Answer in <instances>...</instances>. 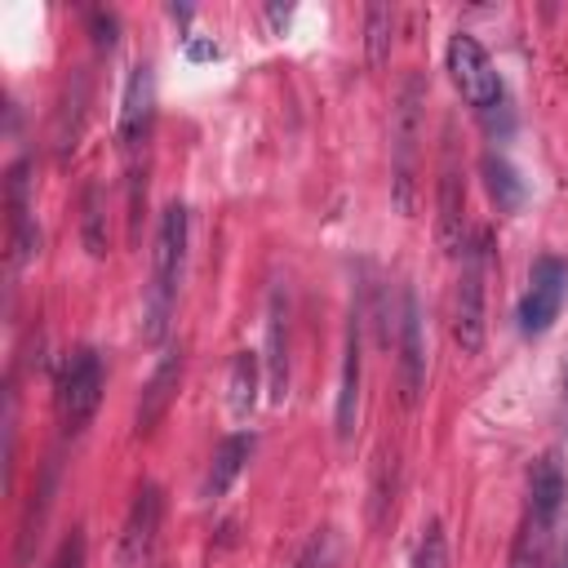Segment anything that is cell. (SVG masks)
Returning <instances> with one entry per match:
<instances>
[{
  "mask_svg": "<svg viewBox=\"0 0 568 568\" xmlns=\"http://www.w3.org/2000/svg\"><path fill=\"white\" fill-rule=\"evenodd\" d=\"M182 257H186V204H169L160 213L155 226V248H151V293H146V342H160L173 315V297H178V275H182Z\"/></svg>",
  "mask_w": 568,
  "mask_h": 568,
  "instance_id": "1",
  "label": "cell"
},
{
  "mask_svg": "<svg viewBox=\"0 0 568 568\" xmlns=\"http://www.w3.org/2000/svg\"><path fill=\"white\" fill-rule=\"evenodd\" d=\"M462 280H457V297H453V342L466 355H479L484 346V275H488V240L479 235L475 244H466L462 253Z\"/></svg>",
  "mask_w": 568,
  "mask_h": 568,
  "instance_id": "2",
  "label": "cell"
},
{
  "mask_svg": "<svg viewBox=\"0 0 568 568\" xmlns=\"http://www.w3.org/2000/svg\"><path fill=\"white\" fill-rule=\"evenodd\" d=\"M417 129H422V80L408 75L395 111V178H390V200L399 213L417 209Z\"/></svg>",
  "mask_w": 568,
  "mask_h": 568,
  "instance_id": "3",
  "label": "cell"
},
{
  "mask_svg": "<svg viewBox=\"0 0 568 568\" xmlns=\"http://www.w3.org/2000/svg\"><path fill=\"white\" fill-rule=\"evenodd\" d=\"M564 302H568V262L546 253V257L532 262L528 293L519 297V311H515L519 333H524V337H541V333L559 320Z\"/></svg>",
  "mask_w": 568,
  "mask_h": 568,
  "instance_id": "4",
  "label": "cell"
},
{
  "mask_svg": "<svg viewBox=\"0 0 568 568\" xmlns=\"http://www.w3.org/2000/svg\"><path fill=\"white\" fill-rule=\"evenodd\" d=\"M448 75H453L457 93H462L475 111H493V106L501 102V75H497V67H493L488 49H484L475 36H466V31H457V36L448 40Z\"/></svg>",
  "mask_w": 568,
  "mask_h": 568,
  "instance_id": "5",
  "label": "cell"
},
{
  "mask_svg": "<svg viewBox=\"0 0 568 568\" xmlns=\"http://www.w3.org/2000/svg\"><path fill=\"white\" fill-rule=\"evenodd\" d=\"M102 399V359L93 351H75L58 377V417L67 430H84Z\"/></svg>",
  "mask_w": 568,
  "mask_h": 568,
  "instance_id": "6",
  "label": "cell"
},
{
  "mask_svg": "<svg viewBox=\"0 0 568 568\" xmlns=\"http://www.w3.org/2000/svg\"><path fill=\"white\" fill-rule=\"evenodd\" d=\"M399 382H404V404H417L426 386V342H422V306L408 288L399 297Z\"/></svg>",
  "mask_w": 568,
  "mask_h": 568,
  "instance_id": "7",
  "label": "cell"
},
{
  "mask_svg": "<svg viewBox=\"0 0 568 568\" xmlns=\"http://www.w3.org/2000/svg\"><path fill=\"white\" fill-rule=\"evenodd\" d=\"M151 120H155V75L146 62H138L124 80V98H120V142L133 151L146 142L151 133Z\"/></svg>",
  "mask_w": 568,
  "mask_h": 568,
  "instance_id": "8",
  "label": "cell"
},
{
  "mask_svg": "<svg viewBox=\"0 0 568 568\" xmlns=\"http://www.w3.org/2000/svg\"><path fill=\"white\" fill-rule=\"evenodd\" d=\"M564 497H568L564 466H559V457H555V453H546V457L532 466V479H528V515H524V524H532V528H546V532H550V524L559 519Z\"/></svg>",
  "mask_w": 568,
  "mask_h": 568,
  "instance_id": "9",
  "label": "cell"
},
{
  "mask_svg": "<svg viewBox=\"0 0 568 568\" xmlns=\"http://www.w3.org/2000/svg\"><path fill=\"white\" fill-rule=\"evenodd\" d=\"M9 235H13V262L27 266L40 253V231L31 222V178H27V160H18L9 169Z\"/></svg>",
  "mask_w": 568,
  "mask_h": 568,
  "instance_id": "10",
  "label": "cell"
},
{
  "mask_svg": "<svg viewBox=\"0 0 568 568\" xmlns=\"http://www.w3.org/2000/svg\"><path fill=\"white\" fill-rule=\"evenodd\" d=\"M160 515H164V497L155 484H142L133 506H129V519H124V537H120V555L124 564H138L146 559L151 541H155V528H160Z\"/></svg>",
  "mask_w": 568,
  "mask_h": 568,
  "instance_id": "11",
  "label": "cell"
},
{
  "mask_svg": "<svg viewBox=\"0 0 568 568\" xmlns=\"http://www.w3.org/2000/svg\"><path fill=\"white\" fill-rule=\"evenodd\" d=\"M359 377H364V355H359V320L351 315L346 328V346H342V382H337V439L355 435V417H359Z\"/></svg>",
  "mask_w": 568,
  "mask_h": 568,
  "instance_id": "12",
  "label": "cell"
},
{
  "mask_svg": "<svg viewBox=\"0 0 568 568\" xmlns=\"http://www.w3.org/2000/svg\"><path fill=\"white\" fill-rule=\"evenodd\" d=\"M178 382H182V351H164L160 364H155V373H151L146 386H142V404H138V417H133L138 435H146V430L169 413V404H173V395H178Z\"/></svg>",
  "mask_w": 568,
  "mask_h": 568,
  "instance_id": "13",
  "label": "cell"
},
{
  "mask_svg": "<svg viewBox=\"0 0 568 568\" xmlns=\"http://www.w3.org/2000/svg\"><path fill=\"white\" fill-rule=\"evenodd\" d=\"M288 386V306L284 293H271V311H266V390L271 399H284Z\"/></svg>",
  "mask_w": 568,
  "mask_h": 568,
  "instance_id": "14",
  "label": "cell"
},
{
  "mask_svg": "<svg viewBox=\"0 0 568 568\" xmlns=\"http://www.w3.org/2000/svg\"><path fill=\"white\" fill-rule=\"evenodd\" d=\"M439 244L444 253H466V213H462V173L453 155L439 169Z\"/></svg>",
  "mask_w": 568,
  "mask_h": 568,
  "instance_id": "15",
  "label": "cell"
},
{
  "mask_svg": "<svg viewBox=\"0 0 568 568\" xmlns=\"http://www.w3.org/2000/svg\"><path fill=\"white\" fill-rule=\"evenodd\" d=\"M257 390H262V359H257V351H240V355L231 359V373H226L231 413H235V417H248L253 404H257Z\"/></svg>",
  "mask_w": 568,
  "mask_h": 568,
  "instance_id": "16",
  "label": "cell"
},
{
  "mask_svg": "<svg viewBox=\"0 0 568 568\" xmlns=\"http://www.w3.org/2000/svg\"><path fill=\"white\" fill-rule=\"evenodd\" d=\"M248 453H253V439H248V435L222 439L217 453H213V466H209V475H204V497H222V493L235 484V475L244 470Z\"/></svg>",
  "mask_w": 568,
  "mask_h": 568,
  "instance_id": "17",
  "label": "cell"
},
{
  "mask_svg": "<svg viewBox=\"0 0 568 568\" xmlns=\"http://www.w3.org/2000/svg\"><path fill=\"white\" fill-rule=\"evenodd\" d=\"M479 173H484V186H488V195H493V204L497 209H519L524 204V178L515 173V164L506 160V155H484V164H479Z\"/></svg>",
  "mask_w": 568,
  "mask_h": 568,
  "instance_id": "18",
  "label": "cell"
},
{
  "mask_svg": "<svg viewBox=\"0 0 568 568\" xmlns=\"http://www.w3.org/2000/svg\"><path fill=\"white\" fill-rule=\"evenodd\" d=\"M395 40V9L390 4H368L364 9V58L368 67H386Z\"/></svg>",
  "mask_w": 568,
  "mask_h": 568,
  "instance_id": "19",
  "label": "cell"
},
{
  "mask_svg": "<svg viewBox=\"0 0 568 568\" xmlns=\"http://www.w3.org/2000/svg\"><path fill=\"white\" fill-rule=\"evenodd\" d=\"M80 235H84V248L93 257L106 253V231H102V191L89 182L84 186V200H80Z\"/></svg>",
  "mask_w": 568,
  "mask_h": 568,
  "instance_id": "20",
  "label": "cell"
},
{
  "mask_svg": "<svg viewBox=\"0 0 568 568\" xmlns=\"http://www.w3.org/2000/svg\"><path fill=\"white\" fill-rule=\"evenodd\" d=\"M80 120H84V75H75V89L67 93L62 102V115H58V155H67L80 138Z\"/></svg>",
  "mask_w": 568,
  "mask_h": 568,
  "instance_id": "21",
  "label": "cell"
},
{
  "mask_svg": "<svg viewBox=\"0 0 568 568\" xmlns=\"http://www.w3.org/2000/svg\"><path fill=\"white\" fill-rule=\"evenodd\" d=\"M333 564H337V537H333V528H320L302 546V555L293 559V568H333Z\"/></svg>",
  "mask_w": 568,
  "mask_h": 568,
  "instance_id": "22",
  "label": "cell"
},
{
  "mask_svg": "<svg viewBox=\"0 0 568 568\" xmlns=\"http://www.w3.org/2000/svg\"><path fill=\"white\" fill-rule=\"evenodd\" d=\"M413 568H448V541H444V528L430 524L413 550Z\"/></svg>",
  "mask_w": 568,
  "mask_h": 568,
  "instance_id": "23",
  "label": "cell"
},
{
  "mask_svg": "<svg viewBox=\"0 0 568 568\" xmlns=\"http://www.w3.org/2000/svg\"><path fill=\"white\" fill-rule=\"evenodd\" d=\"M49 568H89V541H84V532H80V528L58 546V555H53V564H49Z\"/></svg>",
  "mask_w": 568,
  "mask_h": 568,
  "instance_id": "24",
  "label": "cell"
},
{
  "mask_svg": "<svg viewBox=\"0 0 568 568\" xmlns=\"http://www.w3.org/2000/svg\"><path fill=\"white\" fill-rule=\"evenodd\" d=\"M89 22H93V40L111 49V44H115V18H111V13H93Z\"/></svg>",
  "mask_w": 568,
  "mask_h": 568,
  "instance_id": "25",
  "label": "cell"
},
{
  "mask_svg": "<svg viewBox=\"0 0 568 568\" xmlns=\"http://www.w3.org/2000/svg\"><path fill=\"white\" fill-rule=\"evenodd\" d=\"M186 58H195V62L217 58V44H213V40H186Z\"/></svg>",
  "mask_w": 568,
  "mask_h": 568,
  "instance_id": "26",
  "label": "cell"
},
{
  "mask_svg": "<svg viewBox=\"0 0 568 568\" xmlns=\"http://www.w3.org/2000/svg\"><path fill=\"white\" fill-rule=\"evenodd\" d=\"M555 568H568V550H564V559H559V564H555Z\"/></svg>",
  "mask_w": 568,
  "mask_h": 568,
  "instance_id": "27",
  "label": "cell"
}]
</instances>
